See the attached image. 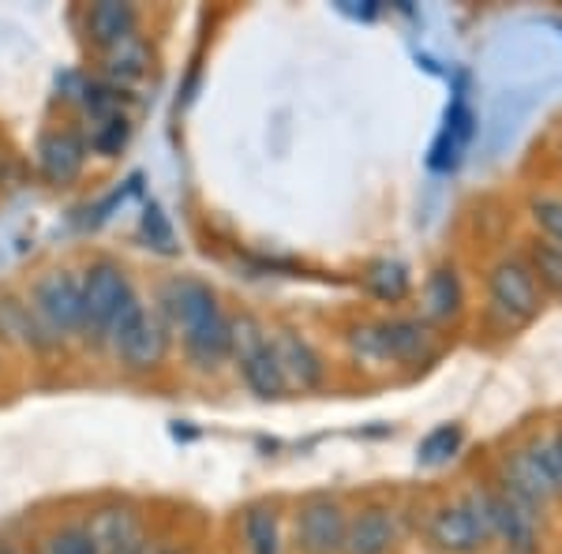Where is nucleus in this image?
Wrapping results in <instances>:
<instances>
[{"label": "nucleus", "instance_id": "15", "mask_svg": "<svg viewBox=\"0 0 562 554\" xmlns=\"http://www.w3.org/2000/svg\"><path fill=\"white\" fill-rule=\"evenodd\" d=\"M397 540L394 517L379 506H368L357 517H349V532H346V547L341 554H390Z\"/></svg>", "mask_w": 562, "mask_h": 554}, {"label": "nucleus", "instance_id": "5", "mask_svg": "<svg viewBox=\"0 0 562 554\" xmlns=\"http://www.w3.org/2000/svg\"><path fill=\"white\" fill-rule=\"evenodd\" d=\"M139 307L128 274L116 262H94L83 278V326L94 333H113L116 323Z\"/></svg>", "mask_w": 562, "mask_h": 554}, {"label": "nucleus", "instance_id": "12", "mask_svg": "<svg viewBox=\"0 0 562 554\" xmlns=\"http://www.w3.org/2000/svg\"><path fill=\"white\" fill-rule=\"evenodd\" d=\"M495 487H503L506 495H514L518 502L532 506L537 513L551 502V498H555L548 487V479H543L537 472V465L525 457V450H510L503 461H498V484Z\"/></svg>", "mask_w": 562, "mask_h": 554}, {"label": "nucleus", "instance_id": "9", "mask_svg": "<svg viewBox=\"0 0 562 554\" xmlns=\"http://www.w3.org/2000/svg\"><path fill=\"white\" fill-rule=\"evenodd\" d=\"M487 517L492 535L506 547V554H537L540 551V513L518 502L503 487H487Z\"/></svg>", "mask_w": 562, "mask_h": 554}, {"label": "nucleus", "instance_id": "27", "mask_svg": "<svg viewBox=\"0 0 562 554\" xmlns=\"http://www.w3.org/2000/svg\"><path fill=\"white\" fill-rule=\"evenodd\" d=\"M49 554H98V543L90 529H65L53 535Z\"/></svg>", "mask_w": 562, "mask_h": 554}, {"label": "nucleus", "instance_id": "18", "mask_svg": "<svg viewBox=\"0 0 562 554\" xmlns=\"http://www.w3.org/2000/svg\"><path fill=\"white\" fill-rule=\"evenodd\" d=\"M364 289L375 299H383V304H402L405 296H409L413 289V278H409V267L397 259H379L368 267L364 274Z\"/></svg>", "mask_w": 562, "mask_h": 554}, {"label": "nucleus", "instance_id": "23", "mask_svg": "<svg viewBox=\"0 0 562 554\" xmlns=\"http://www.w3.org/2000/svg\"><path fill=\"white\" fill-rule=\"evenodd\" d=\"M461 442H465V431L458 423L435 427L428 439L420 442V465H442V461H450L461 450Z\"/></svg>", "mask_w": 562, "mask_h": 554}, {"label": "nucleus", "instance_id": "29", "mask_svg": "<svg viewBox=\"0 0 562 554\" xmlns=\"http://www.w3.org/2000/svg\"><path fill=\"white\" fill-rule=\"evenodd\" d=\"M551 446H555V461H559V476H562V427L551 434Z\"/></svg>", "mask_w": 562, "mask_h": 554}, {"label": "nucleus", "instance_id": "16", "mask_svg": "<svg viewBox=\"0 0 562 554\" xmlns=\"http://www.w3.org/2000/svg\"><path fill=\"white\" fill-rule=\"evenodd\" d=\"M461 304H465V293H461V278L454 267H435L431 278L424 281V323L439 326L450 323L461 315Z\"/></svg>", "mask_w": 562, "mask_h": 554}, {"label": "nucleus", "instance_id": "11", "mask_svg": "<svg viewBox=\"0 0 562 554\" xmlns=\"http://www.w3.org/2000/svg\"><path fill=\"white\" fill-rule=\"evenodd\" d=\"M87 166V139L71 128H57L49 135H42L38 143V169L49 184H71L79 180V172Z\"/></svg>", "mask_w": 562, "mask_h": 554}, {"label": "nucleus", "instance_id": "31", "mask_svg": "<svg viewBox=\"0 0 562 554\" xmlns=\"http://www.w3.org/2000/svg\"><path fill=\"white\" fill-rule=\"evenodd\" d=\"M0 180H4V161H0Z\"/></svg>", "mask_w": 562, "mask_h": 554}, {"label": "nucleus", "instance_id": "25", "mask_svg": "<svg viewBox=\"0 0 562 554\" xmlns=\"http://www.w3.org/2000/svg\"><path fill=\"white\" fill-rule=\"evenodd\" d=\"M525 457L537 465V472L543 479H548L551 495L562 498V476H559V461H555V446H551V434H537V439H529V446H521Z\"/></svg>", "mask_w": 562, "mask_h": 554}, {"label": "nucleus", "instance_id": "24", "mask_svg": "<svg viewBox=\"0 0 562 554\" xmlns=\"http://www.w3.org/2000/svg\"><path fill=\"white\" fill-rule=\"evenodd\" d=\"M105 68L121 79H139L147 71V45L139 38L113 45V49H105Z\"/></svg>", "mask_w": 562, "mask_h": 554}, {"label": "nucleus", "instance_id": "14", "mask_svg": "<svg viewBox=\"0 0 562 554\" xmlns=\"http://www.w3.org/2000/svg\"><path fill=\"white\" fill-rule=\"evenodd\" d=\"M90 535L98 543V554H147L139 517L128 510H102L90 521Z\"/></svg>", "mask_w": 562, "mask_h": 554}, {"label": "nucleus", "instance_id": "10", "mask_svg": "<svg viewBox=\"0 0 562 554\" xmlns=\"http://www.w3.org/2000/svg\"><path fill=\"white\" fill-rule=\"evenodd\" d=\"M349 532V517L334 498L315 495L296 513V543L301 554H341Z\"/></svg>", "mask_w": 562, "mask_h": 554}, {"label": "nucleus", "instance_id": "20", "mask_svg": "<svg viewBox=\"0 0 562 554\" xmlns=\"http://www.w3.org/2000/svg\"><path fill=\"white\" fill-rule=\"evenodd\" d=\"M521 259L529 262V270H532V278L540 281L543 296H562V248L540 240V236H532V240L525 244Z\"/></svg>", "mask_w": 562, "mask_h": 554}, {"label": "nucleus", "instance_id": "6", "mask_svg": "<svg viewBox=\"0 0 562 554\" xmlns=\"http://www.w3.org/2000/svg\"><path fill=\"white\" fill-rule=\"evenodd\" d=\"M229 330H233V357L240 360L244 386H248L256 397H281L285 394V378H281L274 344H270L267 333H262L251 319L229 323Z\"/></svg>", "mask_w": 562, "mask_h": 554}, {"label": "nucleus", "instance_id": "22", "mask_svg": "<svg viewBox=\"0 0 562 554\" xmlns=\"http://www.w3.org/2000/svg\"><path fill=\"white\" fill-rule=\"evenodd\" d=\"M529 217L540 229V240L562 248V195H551V192L532 195L529 199Z\"/></svg>", "mask_w": 562, "mask_h": 554}, {"label": "nucleus", "instance_id": "3", "mask_svg": "<svg viewBox=\"0 0 562 554\" xmlns=\"http://www.w3.org/2000/svg\"><path fill=\"white\" fill-rule=\"evenodd\" d=\"M487 299H492V315L510 330V326H529L543 312V289L532 278L529 262L521 256H503L487 270Z\"/></svg>", "mask_w": 562, "mask_h": 554}, {"label": "nucleus", "instance_id": "13", "mask_svg": "<svg viewBox=\"0 0 562 554\" xmlns=\"http://www.w3.org/2000/svg\"><path fill=\"white\" fill-rule=\"evenodd\" d=\"M270 344H274L285 389H315L323 383V360L304 338H296V333H278Z\"/></svg>", "mask_w": 562, "mask_h": 554}, {"label": "nucleus", "instance_id": "19", "mask_svg": "<svg viewBox=\"0 0 562 554\" xmlns=\"http://www.w3.org/2000/svg\"><path fill=\"white\" fill-rule=\"evenodd\" d=\"M0 333L15 344H34V349H42V344L49 341L45 338L49 330L38 323L34 307L20 304V299H0Z\"/></svg>", "mask_w": 562, "mask_h": 554}, {"label": "nucleus", "instance_id": "21", "mask_svg": "<svg viewBox=\"0 0 562 554\" xmlns=\"http://www.w3.org/2000/svg\"><path fill=\"white\" fill-rule=\"evenodd\" d=\"M244 543H248V554H281L278 513L270 506H251L244 513Z\"/></svg>", "mask_w": 562, "mask_h": 554}, {"label": "nucleus", "instance_id": "8", "mask_svg": "<svg viewBox=\"0 0 562 554\" xmlns=\"http://www.w3.org/2000/svg\"><path fill=\"white\" fill-rule=\"evenodd\" d=\"M34 315L49 333H71L83 326V281L68 270H53L34 285Z\"/></svg>", "mask_w": 562, "mask_h": 554}, {"label": "nucleus", "instance_id": "26", "mask_svg": "<svg viewBox=\"0 0 562 554\" xmlns=\"http://www.w3.org/2000/svg\"><path fill=\"white\" fill-rule=\"evenodd\" d=\"M128 143V121H124L121 113L116 116H105V121L94 124V132H90V150L105 154V158H113V154H121V147Z\"/></svg>", "mask_w": 562, "mask_h": 554}, {"label": "nucleus", "instance_id": "17", "mask_svg": "<svg viewBox=\"0 0 562 554\" xmlns=\"http://www.w3.org/2000/svg\"><path fill=\"white\" fill-rule=\"evenodd\" d=\"M135 23H139L135 8L121 4V0H102V4H94L87 12V34L102 49H113V45L135 38Z\"/></svg>", "mask_w": 562, "mask_h": 554}, {"label": "nucleus", "instance_id": "28", "mask_svg": "<svg viewBox=\"0 0 562 554\" xmlns=\"http://www.w3.org/2000/svg\"><path fill=\"white\" fill-rule=\"evenodd\" d=\"M143 229H147L150 244H158L161 251H173V225L166 222V214H161V206H147V214H143Z\"/></svg>", "mask_w": 562, "mask_h": 554}, {"label": "nucleus", "instance_id": "7", "mask_svg": "<svg viewBox=\"0 0 562 554\" xmlns=\"http://www.w3.org/2000/svg\"><path fill=\"white\" fill-rule=\"evenodd\" d=\"M109 338H113V349L124 368L150 371V368H158L169 352V323L154 319V315L143 312V304H139L128 319L116 323V330L109 333Z\"/></svg>", "mask_w": 562, "mask_h": 554}, {"label": "nucleus", "instance_id": "1", "mask_svg": "<svg viewBox=\"0 0 562 554\" xmlns=\"http://www.w3.org/2000/svg\"><path fill=\"white\" fill-rule=\"evenodd\" d=\"M161 312L169 326L184 333V349L199 368H217L225 357H233V330L229 319L217 307V296L203 281L177 278L161 289Z\"/></svg>", "mask_w": 562, "mask_h": 554}, {"label": "nucleus", "instance_id": "30", "mask_svg": "<svg viewBox=\"0 0 562 554\" xmlns=\"http://www.w3.org/2000/svg\"><path fill=\"white\" fill-rule=\"evenodd\" d=\"M0 554H15L12 547H4V543H0Z\"/></svg>", "mask_w": 562, "mask_h": 554}, {"label": "nucleus", "instance_id": "4", "mask_svg": "<svg viewBox=\"0 0 562 554\" xmlns=\"http://www.w3.org/2000/svg\"><path fill=\"white\" fill-rule=\"evenodd\" d=\"M352 352L364 360L424 363L435 357V333L424 319H386L352 330Z\"/></svg>", "mask_w": 562, "mask_h": 554}, {"label": "nucleus", "instance_id": "2", "mask_svg": "<svg viewBox=\"0 0 562 554\" xmlns=\"http://www.w3.org/2000/svg\"><path fill=\"white\" fill-rule=\"evenodd\" d=\"M428 540L442 554H476L484 551L492 535V517H487V487H473L461 502H447L431 513Z\"/></svg>", "mask_w": 562, "mask_h": 554}]
</instances>
